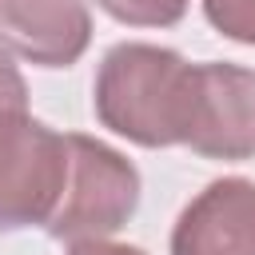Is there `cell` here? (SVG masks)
Masks as SVG:
<instances>
[{
    "label": "cell",
    "instance_id": "9",
    "mask_svg": "<svg viewBox=\"0 0 255 255\" xmlns=\"http://www.w3.org/2000/svg\"><path fill=\"white\" fill-rule=\"evenodd\" d=\"M12 112H28V84L20 68L8 60V52H0V116H12Z\"/></svg>",
    "mask_w": 255,
    "mask_h": 255
},
{
    "label": "cell",
    "instance_id": "10",
    "mask_svg": "<svg viewBox=\"0 0 255 255\" xmlns=\"http://www.w3.org/2000/svg\"><path fill=\"white\" fill-rule=\"evenodd\" d=\"M68 255H147V251L131 243H112V239H76Z\"/></svg>",
    "mask_w": 255,
    "mask_h": 255
},
{
    "label": "cell",
    "instance_id": "2",
    "mask_svg": "<svg viewBox=\"0 0 255 255\" xmlns=\"http://www.w3.org/2000/svg\"><path fill=\"white\" fill-rule=\"evenodd\" d=\"M139 207V171L128 155L96 135L68 131V183L56 215L48 219L52 239H108Z\"/></svg>",
    "mask_w": 255,
    "mask_h": 255
},
{
    "label": "cell",
    "instance_id": "4",
    "mask_svg": "<svg viewBox=\"0 0 255 255\" xmlns=\"http://www.w3.org/2000/svg\"><path fill=\"white\" fill-rule=\"evenodd\" d=\"M183 147L203 159H255V72L239 64H191Z\"/></svg>",
    "mask_w": 255,
    "mask_h": 255
},
{
    "label": "cell",
    "instance_id": "7",
    "mask_svg": "<svg viewBox=\"0 0 255 255\" xmlns=\"http://www.w3.org/2000/svg\"><path fill=\"white\" fill-rule=\"evenodd\" d=\"M112 20L131 28H171L187 16L191 0H96Z\"/></svg>",
    "mask_w": 255,
    "mask_h": 255
},
{
    "label": "cell",
    "instance_id": "8",
    "mask_svg": "<svg viewBox=\"0 0 255 255\" xmlns=\"http://www.w3.org/2000/svg\"><path fill=\"white\" fill-rule=\"evenodd\" d=\"M203 16L219 36L255 48V0H203Z\"/></svg>",
    "mask_w": 255,
    "mask_h": 255
},
{
    "label": "cell",
    "instance_id": "1",
    "mask_svg": "<svg viewBox=\"0 0 255 255\" xmlns=\"http://www.w3.org/2000/svg\"><path fill=\"white\" fill-rule=\"evenodd\" d=\"M191 64L159 44H116L92 84L96 120L139 143V147H175L183 143V104H187Z\"/></svg>",
    "mask_w": 255,
    "mask_h": 255
},
{
    "label": "cell",
    "instance_id": "3",
    "mask_svg": "<svg viewBox=\"0 0 255 255\" xmlns=\"http://www.w3.org/2000/svg\"><path fill=\"white\" fill-rule=\"evenodd\" d=\"M68 183V131L28 112L0 116V231L48 227Z\"/></svg>",
    "mask_w": 255,
    "mask_h": 255
},
{
    "label": "cell",
    "instance_id": "5",
    "mask_svg": "<svg viewBox=\"0 0 255 255\" xmlns=\"http://www.w3.org/2000/svg\"><path fill=\"white\" fill-rule=\"evenodd\" d=\"M88 44V0H0V52L40 68H72Z\"/></svg>",
    "mask_w": 255,
    "mask_h": 255
},
{
    "label": "cell",
    "instance_id": "6",
    "mask_svg": "<svg viewBox=\"0 0 255 255\" xmlns=\"http://www.w3.org/2000/svg\"><path fill=\"white\" fill-rule=\"evenodd\" d=\"M171 255H255V179H211L179 211Z\"/></svg>",
    "mask_w": 255,
    "mask_h": 255
}]
</instances>
